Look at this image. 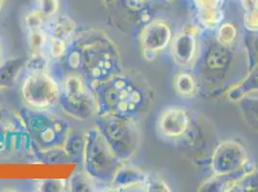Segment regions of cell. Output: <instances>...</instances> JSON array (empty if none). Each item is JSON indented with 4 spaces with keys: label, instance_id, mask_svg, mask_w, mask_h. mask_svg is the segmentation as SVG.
<instances>
[{
    "label": "cell",
    "instance_id": "7c38bea8",
    "mask_svg": "<svg viewBox=\"0 0 258 192\" xmlns=\"http://www.w3.org/2000/svg\"><path fill=\"white\" fill-rule=\"evenodd\" d=\"M173 52L176 59L181 63H188L193 58L196 50V43L190 34H181L174 40Z\"/></svg>",
    "mask_w": 258,
    "mask_h": 192
},
{
    "label": "cell",
    "instance_id": "8992f818",
    "mask_svg": "<svg viewBox=\"0 0 258 192\" xmlns=\"http://www.w3.org/2000/svg\"><path fill=\"white\" fill-rule=\"evenodd\" d=\"M59 102L66 114L78 120H88L97 115L95 92L79 75H69L64 79Z\"/></svg>",
    "mask_w": 258,
    "mask_h": 192
},
{
    "label": "cell",
    "instance_id": "9c48e42d",
    "mask_svg": "<svg viewBox=\"0 0 258 192\" xmlns=\"http://www.w3.org/2000/svg\"><path fill=\"white\" fill-rule=\"evenodd\" d=\"M170 31L160 22H151L144 29L142 34V44L147 51H157L167 43Z\"/></svg>",
    "mask_w": 258,
    "mask_h": 192
},
{
    "label": "cell",
    "instance_id": "8fae6325",
    "mask_svg": "<svg viewBox=\"0 0 258 192\" xmlns=\"http://www.w3.org/2000/svg\"><path fill=\"white\" fill-rule=\"evenodd\" d=\"M25 63L26 60L12 58L0 64V88H8L15 84Z\"/></svg>",
    "mask_w": 258,
    "mask_h": 192
},
{
    "label": "cell",
    "instance_id": "7402d4cb",
    "mask_svg": "<svg viewBox=\"0 0 258 192\" xmlns=\"http://www.w3.org/2000/svg\"><path fill=\"white\" fill-rule=\"evenodd\" d=\"M223 2L224 0H195V3L200 10L219 9Z\"/></svg>",
    "mask_w": 258,
    "mask_h": 192
},
{
    "label": "cell",
    "instance_id": "52a82bcc",
    "mask_svg": "<svg viewBox=\"0 0 258 192\" xmlns=\"http://www.w3.org/2000/svg\"><path fill=\"white\" fill-rule=\"evenodd\" d=\"M61 88L47 72L29 73L22 82V97L26 105L35 110H47L59 102Z\"/></svg>",
    "mask_w": 258,
    "mask_h": 192
},
{
    "label": "cell",
    "instance_id": "d4e9b609",
    "mask_svg": "<svg viewBox=\"0 0 258 192\" xmlns=\"http://www.w3.org/2000/svg\"><path fill=\"white\" fill-rule=\"evenodd\" d=\"M4 2H5V0H0V11H1V9L3 8V5H4Z\"/></svg>",
    "mask_w": 258,
    "mask_h": 192
},
{
    "label": "cell",
    "instance_id": "5bb4252c",
    "mask_svg": "<svg viewBox=\"0 0 258 192\" xmlns=\"http://www.w3.org/2000/svg\"><path fill=\"white\" fill-rule=\"evenodd\" d=\"M85 144L84 133L71 130L64 142V149L71 160H81Z\"/></svg>",
    "mask_w": 258,
    "mask_h": 192
},
{
    "label": "cell",
    "instance_id": "ba28073f",
    "mask_svg": "<svg viewBox=\"0 0 258 192\" xmlns=\"http://www.w3.org/2000/svg\"><path fill=\"white\" fill-rule=\"evenodd\" d=\"M18 119H10L3 118L0 116V155L17 150L19 145H22V141L19 139H22L25 135H28L25 123L22 125L17 122Z\"/></svg>",
    "mask_w": 258,
    "mask_h": 192
},
{
    "label": "cell",
    "instance_id": "cb8c5ba5",
    "mask_svg": "<svg viewBox=\"0 0 258 192\" xmlns=\"http://www.w3.org/2000/svg\"><path fill=\"white\" fill-rule=\"evenodd\" d=\"M2 54H3V51H2V44L0 43V64L3 62V61H2Z\"/></svg>",
    "mask_w": 258,
    "mask_h": 192
},
{
    "label": "cell",
    "instance_id": "ac0fdd59",
    "mask_svg": "<svg viewBox=\"0 0 258 192\" xmlns=\"http://www.w3.org/2000/svg\"><path fill=\"white\" fill-rule=\"evenodd\" d=\"M47 43H48L49 55L54 60L60 59V58L64 57V55L67 54L68 45L66 43V41L59 40V39H54V38L49 37Z\"/></svg>",
    "mask_w": 258,
    "mask_h": 192
},
{
    "label": "cell",
    "instance_id": "4fadbf2b",
    "mask_svg": "<svg viewBox=\"0 0 258 192\" xmlns=\"http://www.w3.org/2000/svg\"><path fill=\"white\" fill-rule=\"evenodd\" d=\"M144 180L145 178L141 175L140 172L136 169L123 167L122 165H120L111 182L116 188L122 189L125 187H130L135 183L138 184L141 181H145Z\"/></svg>",
    "mask_w": 258,
    "mask_h": 192
},
{
    "label": "cell",
    "instance_id": "e0dca14e",
    "mask_svg": "<svg viewBox=\"0 0 258 192\" xmlns=\"http://www.w3.org/2000/svg\"><path fill=\"white\" fill-rule=\"evenodd\" d=\"M44 19L45 18L43 17V14L39 10H36V11L29 12L25 17L24 22H25L26 27L30 32V31L43 29Z\"/></svg>",
    "mask_w": 258,
    "mask_h": 192
},
{
    "label": "cell",
    "instance_id": "277c9868",
    "mask_svg": "<svg viewBox=\"0 0 258 192\" xmlns=\"http://www.w3.org/2000/svg\"><path fill=\"white\" fill-rule=\"evenodd\" d=\"M28 111L23 117L29 139L42 151L64 147L71 129L68 122L45 110Z\"/></svg>",
    "mask_w": 258,
    "mask_h": 192
},
{
    "label": "cell",
    "instance_id": "30bf717a",
    "mask_svg": "<svg viewBox=\"0 0 258 192\" xmlns=\"http://www.w3.org/2000/svg\"><path fill=\"white\" fill-rule=\"evenodd\" d=\"M76 23L67 16H58L47 23L45 32L54 39L67 41L76 31Z\"/></svg>",
    "mask_w": 258,
    "mask_h": 192
},
{
    "label": "cell",
    "instance_id": "2e32d148",
    "mask_svg": "<svg viewBox=\"0 0 258 192\" xmlns=\"http://www.w3.org/2000/svg\"><path fill=\"white\" fill-rule=\"evenodd\" d=\"M29 73L47 72V60L43 53H32L25 63Z\"/></svg>",
    "mask_w": 258,
    "mask_h": 192
},
{
    "label": "cell",
    "instance_id": "3957f363",
    "mask_svg": "<svg viewBox=\"0 0 258 192\" xmlns=\"http://www.w3.org/2000/svg\"><path fill=\"white\" fill-rule=\"evenodd\" d=\"M84 137L82 163L85 173L94 181L111 182L121 165L120 160L97 126L88 129Z\"/></svg>",
    "mask_w": 258,
    "mask_h": 192
},
{
    "label": "cell",
    "instance_id": "6da1fadb",
    "mask_svg": "<svg viewBox=\"0 0 258 192\" xmlns=\"http://www.w3.org/2000/svg\"><path fill=\"white\" fill-rule=\"evenodd\" d=\"M68 64L84 76L92 88L122 71L118 48L105 33L88 30L68 46Z\"/></svg>",
    "mask_w": 258,
    "mask_h": 192
},
{
    "label": "cell",
    "instance_id": "ffe728a7",
    "mask_svg": "<svg viewBox=\"0 0 258 192\" xmlns=\"http://www.w3.org/2000/svg\"><path fill=\"white\" fill-rule=\"evenodd\" d=\"M67 187L64 180H44L40 185L41 191H63Z\"/></svg>",
    "mask_w": 258,
    "mask_h": 192
},
{
    "label": "cell",
    "instance_id": "5b68a950",
    "mask_svg": "<svg viewBox=\"0 0 258 192\" xmlns=\"http://www.w3.org/2000/svg\"><path fill=\"white\" fill-rule=\"evenodd\" d=\"M97 127L119 160L128 159L138 148L140 133L134 118L99 117Z\"/></svg>",
    "mask_w": 258,
    "mask_h": 192
},
{
    "label": "cell",
    "instance_id": "7a4b0ae2",
    "mask_svg": "<svg viewBox=\"0 0 258 192\" xmlns=\"http://www.w3.org/2000/svg\"><path fill=\"white\" fill-rule=\"evenodd\" d=\"M99 117L133 118L147 109L150 90L137 73L120 72L94 88Z\"/></svg>",
    "mask_w": 258,
    "mask_h": 192
},
{
    "label": "cell",
    "instance_id": "603a6c76",
    "mask_svg": "<svg viewBox=\"0 0 258 192\" xmlns=\"http://www.w3.org/2000/svg\"><path fill=\"white\" fill-rule=\"evenodd\" d=\"M146 1L147 0H127V4L131 9H139L141 4H144Z\"/></svg>",
    "mask_w": 258,
    "mask_h": 192
},
{
    "label": "cell",
    "instance_id": "d6986e66",
    "mask_svg": "<svg viewBox=\"0 0 258 192\" xmlns=\"http://www.w3.org/2000/svg\"><path fill=\"white\" fill-rule=\"evenodd\" d=\"M38 10L44 18L54 17L59 10V0H37Z\"/></svg>",
    "mask_w": 258,
    "mask_h": 192
},
{
    "label": "cell",
    "instance_id": "44dd1931",
    "mask_svg": "<svg viewBox=\"0 0 258 192\" xmlns=\"http://www.w3.org/2000/svg\"><path fill=\"white\" fill-rule=\"evenodd\" d=\"M93 181H95L93 179H91V178L87 179V181H85V180H82V176H79V177L75 176V180L71 181V183H72L71 187L75 188L74 190H76V191L77 190L85 191V190H87L86 188H88L89 190H91Z\"/></svg>",
    "mask_w": 258,
    "mask_h": 192
},
{
    "label": "cell",
    "instance_id": "9a60e30c",
    "mask_svg": "<svg viewBox=\"0 0 258 192\" xmlns=\"http://www.w3.org/2000/svg\"><path fill=\"white\" fill-rule=\"evenodd\" d=\"M47 41V34L44 29L30 31L29 33L28 43L30 49L32 50V53H43Z\"/></svg>",
    "mask_w": 258,
    "mask_h": 192
}]
</instances>
